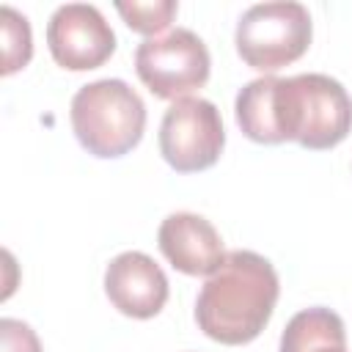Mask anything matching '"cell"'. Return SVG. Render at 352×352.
<instances>
[{
  "label": "cell",
  "instance_id": "5",
  "mask_svg": "<svg viewBox=\"0 0 352 352\" xmlns=\"http://www.w3.org/2000/svg\"><path fill=\"white\" fill-rule=\"evenodd\" d=\"M209 50L187 28H176L160 38H146L135 50V72L140 82L160 99H184L209 80Z\"/></svg>",
  "mask_w": 352,
  "mask_h": 352
},
{
  "label": "cell",
  "instance_id": "6",
  "mask_svg": "<svg viewBox=\"0 0 352 352\" xmlns=\"http://www.w3.org/2000/svg\"><path fill=\"white\" fill-rule=\"evenodd\" d=\"M226 146L220 110L201 96L176 99L160 124V151L179 173L212 168Z\"/></svg>",
  "mask_w": 352,
  "mask_h": 352
},
{
  "label": "cell",
  "instance_id": "12",
  "mask_svg": "<svg viewBox=\"0 0 352 352\" xmlns=\"http://www.w3.org/2000/svg\"><path fill=\"white\" fill-rule=\"evenodd\" d=\"M116 11L124 16L126 28L143 36H154L170 25L176 16L173 0H154V3H116Z\"/></svg>",
  "mask_w": 352,
  "mask_h": 352
},
{
  "label": "cell",
  "instance_id": "8",
  "mask_svg": "<svg viewBox=\"0 0 352 352\" xmlns=\"http://www.w3.org/2000/svg\"><path fill=\"white\" fill-rule=\"evenodd\" d=\"M104 292L124 316L151 319L162 311L168 300V278L151 256L140 250H126L107 264Z\"/></svg>",
  "mask_w": 352,
  "mask_h": 352
},
{
  "label": "cell",
  "instance_id": "9",
  "mask_svg": "<svg viewBox=\"0 0 352 352\" xmlns=\"http://www.w3.org/2000/svg\"><path fill=\"white\" fill-rule=\"evenodd\" d=\"M157 245L162 256L184 275H212L223 258V239L217 228L192 212H173L160 223Z\"/></svg>",
  "mask_w": 352,
  "mask_h": 352
},
{
  "label": "cell",
  "instance_id": "2",
  "mask_svg": "<svg viewBox=\"0 0 352 352\" xmlns=\"http://www.w3.org/2000/svg\"><path fill=\"white\" fill-rule=\"evenodd\" d=\"M278 272L253 250H231L206 278L195 300V322L212 341L248 344L270 322L278 302Z\"/></svg>",
  "mask_w": 352,
  "mask_h": 352
},
{
  "label": "cell",
  "instance_id": "13",
  "mask_svg": "<svg viewBox=\"0 0 352 352\" xmlns=\"http://www.w3.org/2000/svg\"><path fill=\"white\" fill-rule=\"evenodd\" d=\"M0 352H41L38 336L19 319H0Z\"/></svg>",
  "mask_w": 352,
  "mask_h": 352
},
{
  "label": "cell",
  "instance_id": "11",
  "mask_svg": "<svg viewBox=\"0 0 352 352\" xmlns=\"http://www.w3.org/2000/svg\"><path fill=\"white\" fill-rule=\"evenodd\" d=\"M0 28H3V74H14L22 69L33 55V38H30V22L14 11L11 6L0 8Z\"/></svg>",
  "mask_w": 352,
  "mask_h": 352
},
{
  "label": "cell",
  "instance_id": "7",
  "mask_svg": "<svg viewBox=\"0 0 352 352\" xmlns=\"http://www.w3.org/2000/svg\"><path fill=\"white\" fill-rule=\"evenodd\" d=\"M47 44L58 66L85 72L102 66L116 50V33L96 6H58L47 22Z\"/></svg>",
  "mask_w": 352,
  "mask_h": 352
},
{
  "label": "cell",
  "instance_id": "1",
  "mask_svg": "<svg viewBox=\"0 0 352 352\" xmlns=\"http://www.w3.org/2000/svg\"><path fill=\"white\" fill-rule=\"evenodd\" d=\"M239 129L256 143L297 140L302 148H333L352 129V99L327 74H264L250 80L234 102Z\"/></svg>",
  "mask_w": 352,
  "mask_h": 352
},
{
  "label": "cell",
  "instance_id": "10",
  "mask_svg": "<svg viewBox=\"0 0 352 352\" xmlns=\"http://www.w3.org/2000/svg\"><path fill=\"white\" fill-rule=\"evenodd\" d=\"M280 352H346L341 316L322 305L294 314L280 336Z\"/></svg>",
  "mask_w": 352,
  "mask_h": 352
},
{
  "label": "cell",
  "instance_id": "4",
  "mask_svg": "<svg viewBox=\"0 0 352 352\" xmlns=\"http://www.w3.org/2000/svg\"><path fill=\"white\" fill-rule=\"evenodd\" d=\"M311 14L302 3L275 0L250 6L236 22V52L258 72L294 63L311 44Z\"/></svg>",
  "mask_w": 352,
  "mask_h": 352
},
{
  "label": "cell",
  "instance_id": "3",
  "mask_svg": "<svg viewBox=\"0 0 352 352\" xmlns=\"http://www.w3.org/2000/svg\"><path fill=\"white\" fill-rule=\"evenodd\" d=\"M69 118L88 154L113 160L140 143L146 129V104L124 80L107 77L82 85L74 94Z\"/></svg>",
  "mask_w": 352,
  "mask_h": 352
}]
</instances>
